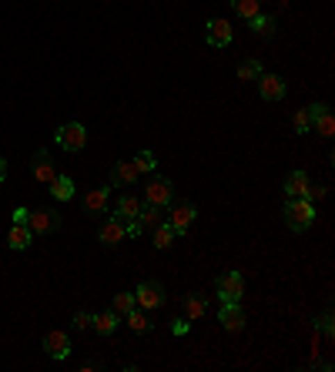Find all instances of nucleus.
<instances>
[{
	"mask_svg": "<svg viewBox=\"0 0 335 372\" xmlns=\"http://www.w3.org/2000/svg\"><path fill=\"white\" fill-rule=\"evenodd\" d=\"M117 322H121V316H117L114 309H111V312H97V316L91 318V325H94V329H97L101 335H111L114 329H117Z\"/></svg>",
	"mask_w": 335,
	"mask_h": 372,
	"instance_id": "4be33fe9",
	"label": "nucleus"
},
{
	"mask_svg": "<svg viewBox=\"0 0 335 372\" xmlns=\"http://www.w3.org/2000/svg\"><path fill=\"white\" fill-rule=\"evenodd\" d=\"M3 178H7V161L0 158V185H3Z\"/></svg>",
	"mask_w": 335,
	"mask_h": 372,
	"instance_id": "c9c22d12",
	"label": "nucleus"
},
{
	"mask_svg": "<svg viewBox=\"0 0 335 372\" xmlns=\"http://www.w3.org/2000/svg\"><path fill=\"white\" fill-rule=\"evenodd\" d=\"M312 128H316V134H322V138H332V134H335V118H332V111L325 108L322 114H316V118H312Z\"/></svg>",
	"mask_w": 335,
	"mask_h": 372,
	"instance_id": "393cba45",
	"label": "nucleus"
},
{
	"mask_svg": "<svg viewBox=\"0 0 335 372\" xmlns=\"http://www.w3.org/2000/svg\"><path fill=\"white\" fill-rule=\"evenodd\" d=\"M259 91L265 101H281L285 97V81H281L279 74H265L261 71L259 74Z\"/></svg>",
	"mask_w": 335,
	"mask_h": 372,
	"instance_id": "f8f14e48",
	"label": "nucleus"
},
{
	"mask_svg": "<svg viewBox=\"0 0 335 372\" xmlns=\"http://www.w3.org/2000/svg\"><path fill=\"white\" fill-rule=\"evenodd\" d=\"M134 302H138V309H145V312H154V309H161L165 305V285L161 282H141L138 289H134Z\"/></svg>",
	"mask_w": 335,
	"mask_h": 372,
	"instance_id": "f03ea898",
	"label": "nucleus"
},
{
	"mask_svg": "<svg viewBox=\"0 0 335 372\" xmlns=\"http://www.w3.org/2000/svg\"><path fill=\"white\" fill-rule=\"evenodd\" d=\"M181 309H185V318H202L205 316V296H198V292H191V296H185V302H181Z\"/></svg>",
	"mask_w": 335,
	"mask_h": 372,
	"instance_id": "5701e85b",
	"label": "nucleus"
},
{
	"mask_svg": "<svg viewBox=\"0 0 335 372\" xmlns=\"http://www.w3.org/2000/svg\"><path fill=\"white\" fill-rule=\"evenodd\" d=\"M138 222H141V228H154V225L165 222V208L161 205H141V211H138Z\"/></svg>",
	"mask_w": 335,
	"mask_h": 372,
	"instance_id": "aec40b11",
	"label": "nucleus"
},
{
	"mask_svg": "<svg viewBox=\"0 0 335 372\" xmlns=\"http://www.w3.org/2000/svg\"><path fill=\"white\" fill-rule=\"evenodd\" d=\"M34 178H38L40 185H51V181L57 178L54 158H51L47 151H38V154H34Z\"/></svg>",
	"mask_w": 335,
	"mask_h": 372,
	"instance_id": "4468645a",
	"label": "nucleus"
},
{
	"mask_svg": "<svg viewBox=\"0 0 335 372\" xmlns=\"http://www.w3.org/2000/svg\"><path fill=\"white\" fill-rule=\"evenodd\" d=\"M151 232H154V248H171V245H174V238H178V232H174L168 222L154 225Z\"/></svg>",
	"mask_w": 335,
	"mask_h": 372,
	"instance_id": "b1692460",
	"label": "nucleus"
},
{
	"mask_svg": "<svg viewBox=\"0 0 335 372\" xmlns=\"http://www.w3.org/2000/svg\"><path fill=\"white\" fill-rule=\"evenodd\" d=\"M259 74H261L259 60H242V64H238V77H242V81H259Z\"/></svg>",
	"mask_w": 335,
	"mask_h": 372,
	"instance_id": "c756f323",
	"label": "nucleus"
},
{
	"mask_svg": "<svg viewBox=\"0 0 335 372\" xmlns=\"http://www.w3.org/2000/svg\"><path fill=\"white\" fill-rule=\"evenodd\" d=\"M171 332H174V335H188V332H191V318H174V322H171Z\"/></svg>",
	"mask_w": 335,
	"mask_h": 372,
	"instance_id": "473e14b6",
	"label": "nucleus"
},
{
	"mask_svg": "<svg viewBox=\"0 0 335 372\" xmlns=\"http://www.w3.org/2000/svg\"><path fill=\"white\" fill-rule=\"evenodd\" d=\"M117 316L124 318L131 309H138V302H134V292H121V296H114V305H111Z\"/></svg>",
	"mask_w": 335,
	"mask_h": 372,
	"instance_id": "cd10ccee",
	"label": "nucleus"
},
{
	"mask_svg": "<svg viewBox=\"0 0 335 372\" xmlns=\"http://www.w3.org/2000/svg\"><path fill=\"white\" fill-rule=\"evenodd\" d=\"M97 238H101L104 245H121L124 238H128L124 222H121V218H114V215H108V218L101 222V228H97Z\"/></svg>",
	"mask_w": 335,
	"mask_h": 372,
	"instance_id": "1a4fd4ad",
	"label": "nucleus"
},
{
	"mask_svg": "<svg viewBox=\"0 0 335 372\" xmlns=\"http://www.w3.org/2000/svg\"><path fill=\"white\" fill-rule=\"evenodd\" d=\"M218 318H222L224 332H242L245 329V312H242V305H238V302H224L222 312H218Z\"/></svg>",
	"mask_w": 335,
	"mask_h": 372,
	"instance_id": "9b49d317",
	"label": "nucleus"
},
{
	"mask_svg": "<svg viewBox=\"0 0 335 372\" xmlns=\"http://www.w3.org/2000/svg\"><path fill=\"white\" fill-rule=\"evenodd\" d=\"M27 215H31L27 208H14V222L17 225H27Z\"/></svg>",
	"mask_w": 335,
	"mask_h": 372,
	"instance_id": "f704fd0d",
	"label": "nucleus"
},
{
	"mask_svg": "<svg viewBox=\"0 0 335 372\" xmlns=\"http://www.w3.org/2000/svg\"><path fill=\"white\" fill-rule=\"evenodd\" d=\"M318 329H322L325 335H332V332H335V325H332V309H325V312L318 316Z\"/></svg>",
	"mask_w": 335,
	"mask_h": 372,
	"instance_id": "2f4dec72",
	"label": "nucleus"
},
{
	"mask_svg": "<svg viewBox=\"0 0 335 372\" xmlns=\"http://www.w3.org/2000/svg\"><path fill=\"white\" fill-rule=\"evenodd\" d=\"M215 289H218V298H222V302H242L245 279L238 275V272H224V275H218Z\"/></svg>",
	"mask_w": 335,
	"mask_h": 372,
	"instance_id": "423d86ee",
	"label": "nucleus"
},
{
	"mask_svg": "<svg viewBox=\"0 0 335 372\" xmlns=\"http://www.w3.org/2000/svg\"><path fill=\"white\" fill-rule=\"evenodd\" d=\"M47 188H51V195H54L57 202H71L74 198V178H67V175H57Z\"/></svg>",
	"mask_w": 335,
	"mask_h": 372,
	"instance_id": "6ab92c4d",
	"label": "nucleus"
},
{
	"mask_svg": "<svg viewBox=\"0 0 335 372\" xmlns=\"http://www.w3.org/2000/svg\"><path fill=\"white\" fill-rule=\"evenodd\" d=\"M295 131L298 134H309V131H312V114H309V108H302V111L295 114Z\"/></svg>",
	"mask_w": 335,
	"mask_h": 372,
	"instance_id": "7c9ffc66",
	"label": "nucleus"
},
{
	"mask_svg": "<svg viewBox=\"0 0 335 372\" xmlns=\"http://www.w3.org/2000/svg\"><path fill=\"white\" fill-rule=\"evenodd\" d=\"M198 218V208L191 205V202H171V211H168V225L178 232V235H185L188 225Z\"/></svg>",
	"mask_w": 335,
	"mask_h": 372,
	"instance_id": "0eeeda50",
	"label": "nucleus"
},
{
	"mask_svg": "<svg viewBox=\"0 0 335 372\" xmlns=\"http://www.w3.org/2000/svg\"><path fill=\"white\" fill-rule=\"evenodd\" d=\"M205 40L211 47H228L231 44V24L224 17H215L205 24Z\"/></svg>",
	"mask_w": 335,
	"mask_h": 372,
	"instance_id": "6e6552de",
	"label": "nucleus"
},
{
	"mask_svg": "<svg viewBox=\"0 0 335 372\" xmlns=\"http://www.w3.org/2000/svg\"><path fill=\"white\" fill-rule=\"evenodd\" d=\"M248 24H252V31H255L259 38H275V27H279V20L268 17V14H255Z\"/></svg>",
	"mask_w": 335,
	"mask_h": 372,
	"instance_id": "412c9836",
	"label": "nucleus"
},
{
	"mask_svg": "<svg viewBox=\"0 0 335 372\" xmlns=\"http://www.w3.org/2000/svg\"><path fill=\"white\" fill-rule=\"evenodd\" d=\"M138 168H134V161H117L114 165V171H111V185L114 188H131L134 181H138Z\"/></svg>",
	"mask_w": 335,
	"mask_h": 372,
	"instance_id": "2eb2a0df",
	"label": "nucleus"
},
{
	"mask_svg": "<svg viewBox=\"0 0 335 372\" xmlns=\"http://www.w3.org/2000/svg\"><path fill=\"white\" fill-rule=\"evenodd\" d=\"M7 245H10L14 252H27V248L34 245V232H31L27 225H17V222H14L10 235H7Z\"/></svg>",
	"mask_w": 335,
	"mask_h": 372,
	"instance_id": "dca6fc26",
	"label": "nucleus"
},
{
	"mask_svg": "<svg viewBox=\"0 0 335 372\" xmlns=\"http://www.w3.org/2000/svg\"><path fill=\"white\" fill-rule=\"evenodd\" d=\"M231 7L242 20H252L255 14H261V0H231Z\"/></svg>",
	"mask_w": 335,
	"mask_h": 372,
	"instance_id": "a878e982",
	"label": "nucleus"
},
{
	"mask_svg": "<svg viewBox=\"0 0 335 372\" xmlns=\"http://www.w3.org/2000/svg\"><path fill=\"white\" fill-rule=\"evenodd\" d=\"M91 312H74V318H71V322H74V329L77 332H81V329H88V325H91Z\"/></svg>",
	"mask_w": 335,
	"mask_h": 372,
	"instance_id": "72a5a7b5",
	"label": "nucleus"
},
{
	"mask_svg": "<svg viewBox=\"0 0 335 372\" xmlns=\"http://www.w3.org/2000/svg\"><path fill=\"white\" fill-rule=\"evenodd\" d=\"M54 138H57V145H60V148L74 154V151H81L84 145H88V128H84L81 121H67V124H60V128H57Z\"/></svg>",
	"mask_w": 335,
	"mask_h": 372,
	"instance_id": "7ed1b4c3",
	"label": "nucleus"
},
{
	"mask_svg": "<svg viewBox=\"0 0 335 372\" xmlns=\"http://www.w3.org/2000/svg\"><path fill=\"white\" fill-rule=\"evenodd\" d=\"M124 318H128L131 332H138V335H145V332H148V329H151V322H148V318H145V312H138V309H131V312H128V316H124Z\"/></svg>",
	"mask_w": 335,
	"mask_h": 372,
	"instance_id": "c85d7f7f",
	"label": "nucleus"
},
{
	"mask_svg": "<svg viewBox=\"0 0 335 372\" xmlns=\"http://www.w3.org/2000/svg\"><path fill=\"white\" fill-rule=\"evenodd\" d=\"M44 353L51 359H67L71 355V335L67 332H47L44 335Z\"/></svg>",
	"mask_w": 335,
	"mask_h": 372,
	"instance_id": "9d476101",
	"label": "nucleus"
},
{
	"mask_svg": "<svg viewBox=\"0 0 335 372\" xmlns=\"http://www.w3.org/2000/svg\"><path fill=\"white\" fill-rule=\"evenodd\" d=\"M81 205H84L88 215H104V208H108V188H91Z\"/></svg>",
	"mask_w": 335,
	"mask_h": 372,
	"instance_id": "f3484780",
	"label": "nucleus"
},
{
	"mask_svg": "<svg viewBox=\"0 0 335 372\" xmlns=\"http://www.w3.org/2000/svg\"><path fill=\"white\" fill-rule=\"evenodd\" d=\"M312 222H316V205L309 198H288L285 202V225L292 232H305V228H312Z\"/></svg>",
	"mask_w": 335,
	"mask_h": 372,
	"instance_id": "f257e3e1",
	"label": "nucleus"
},
{
	"mask_svg": "<svg viewBox=\"0 0 335 372\" xmlns=\"http://www.w3.org/2000/svg\"><path fill=\"white\" fill-rule=\"evenodd\" d=\"M309 185H312V181H309L305 171H292V175L285 178V195H288V198H305Z\"/></svg>",
	"mask_w": 335,
	"mask_h": 372,
	"instance_id": "a211bd4d",
	"label": "nucleus"
},
{
	"mask_svg": "<svg viewBox=\"0 0 335 372\" xmlns=\"http://www.w3.org/2000/svg\"><path fill=\"white\" fill-rule=\"evenodd\" d=\"M145 202H148V205L168 208L174 202V185H171L168 178H161V175H151L148 185H145Z\"/></svg>",
	"mask_w": 335,
	"mask_h": 372,
	"instance_id": "20e7f679",
	"label": "nucleus"
},
{
	"mask_svg": "<svg viewBox=\"0 0 335 372\" xmlns=\"http://www.w3.org/2000/svg\"><path fill=\"white\" fill-rule=\"evenodd\" d=\"M141 198L138 195H131V191H124L121 198H117V205H114V218H121V222H131V218H138V211H141Z\"/></svg>",
	"mask_w": 335,
	"mask_h": 372,
	"instance_id": "ddd939ff",
	"label": "nucleus"
},
{
	"mask_svg": "<svg viewBox=\"0 0 335 372\" xmlns=\"http://www.w3.org/2000/svg\"><path fill=\"white\" fill-rule=\"evenodd\" d=\"M134 168H138L141 175H154V168H158V158H154V151H138V158H134Z\"/></svg>",
	"mask_w": 335,
	"mask_h": 372,
	"instance_id": "bb28decb",
	"label": "nucleus"
},
{
	"mask_svg": "<svg viewBox=\"0 0 335 372\" xmlns=\"http://www.w3.org/2000/svg\"><path fill=\"white\" fill-rule=\"evenodd\" d=\"M57 225H60V211H54V208H34V211L27 215V228L34 232V238L57 232Z\"/></svg>",
	"mask_w": 335,
	"mask_h": 372,
	"instance_id": "39448f33",
	"label": "nucleus"
}]
</instances>
